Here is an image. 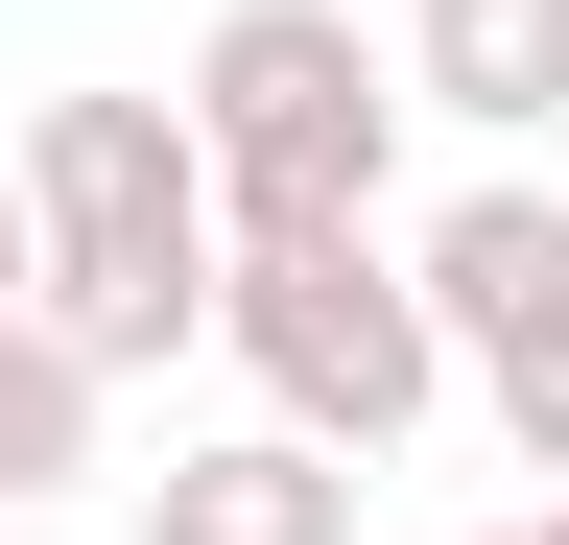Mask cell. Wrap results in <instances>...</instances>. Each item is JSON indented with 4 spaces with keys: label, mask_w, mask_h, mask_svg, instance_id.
Segmentation results:
<instances>
[{
    "label": "cell",
    "mask_w": 569,
    "mask_h": 545,
    "mask_svg": "<svg viewBox=\"0 0 569 545\" xmlns=\"http://www.w3.org/2000/svg\"><path fill=\"white\" fill-rule=\"evenodd\" d=\"M0 190H24V309H48L96 380H142V356L213 332V166H190L167 95H48Z\"/></svg>",
    "instance_id": "1"
},
{
    "label": "cell",
    "mask_w": 569,
    "mask_h": 545,
    "mask_svg": "<svg viewBox=\"0 0 569 545\" xmlns=\"http://www.w3.org/2000/svg\"><path fill=\"white\" fill-rule=\"evenodd\" d=\"M190 166H213V238H309V214H380L403 190V72L356 0H213V48L167 72Z\"/></svg>",
    "instance_id": "2"
},
{
    "label": "cell",
    "mask_w": 569,
    "mask_h": 545,
    "mask_svg": "<svg viewBox=\"0 0 569 545\" xmlns=\"http://www.w3.org/2000/svg\"><path fill=\"white\" fill-rule=\"evenodd\" d=\"M213 356L261 380V427H309L332 474H380L427 403H451V332H427L403 238L380 214H309V238H213Z\"/></svg>",
    "instance_id": "3"
},
{
    "label": "cell",
    "mask_w": 569,
    "mask_h": 545,
    "mask_svg": "<svg viewBox=\"0 0 569 545\" xmlns=\"http://www.w3.org/2000/svg\"><path fill=\"white\" fill-rule=\"evenodd\" d=\"M403 285H427V332H451V380L498 403V451L569 474V190L546 166H475L451 214L403 238Z\"/></svg>",
    "instance_id": "4"
},
{
    "label": "cell",
    "mask_w": 569,
    "mask_h": 545,
    "mask_svg": "<svg viewBox=\"0 0 569 545\" xmlns=\"http://www.w3.org/2000/svg\"><path fill=\"white\" fill-rule=\"evenodd\" d=\"M403 119H475V143H569V0H403Z\"/></svg>",
    "instance_id": "5"
},
{
    "label": "cell",
    "mask_w": 569,
    "mask_h": 545,
    "mask_svg": "<svg viewBox=\"0 0 569 545\" xmlns=\"http://www.w3.org/2000/svg\"><path fill=\"white\" fill-rule=\"evenodd\" d=\"M142 545H356V474L309 427H213V451L142 474Z\"/></svg>",
    "instance_id": "6"
},
{
    "label": "cell",
    "mask_w": 569,
    "mask_h": 545,
    "mask_svg": "<svg viewBox=\"0 0 569 545\" xmlns=\"http://www.w3.org/2000/svg\"><path fill=\"white\" fill-rule=\"evenodd\" d=\"M96 403H119V380L71 356L48 309H0V522H48L71 474H96Z\"/></svg>",
    "instance_id": "7"
},
{
    "label": "cell",
    "mask_w": 569,
    "mask_h": 545,
    "mask_svg": "<svg viewBox=\"0 0 569 545\" xmlns=\"http://www.w3.org/2000/svg\"><path fill=\"white\" fill-rule=\"evenodd\" d=\"M0 309H24V190H0Z\"/></svg>",
    "instance_id": "8"
},
{
    "label": "cell",
    "mask_w": 569,
    "mask_h": 545,
    "mask_svg": "<svg viewBox=\"0 0 569 545\" xmlns=\"http://www.w3.org/2000/svg\"><path fill=\"white\" fill-rule=\"evenodd\" d=\"M0 545H71V522H0Z\"/></svg>",
    "instance_id": "9"
},
{
    "label": "cell",
    "mask_w": 569,
    "mask_h": 545,
    "mask_svg": "<svg viewBox=\"0 0 569 545\" xmlns=\"http://www.w3.org/2000/svg\"><path fill=\"white\" fill-rule=\"evenodd\" d=\"M522 545H569V498H546V522H522Z\"/></svg>",
    "instance_id": "10"
},
{
    "label": "cell",
    "mask_w": 569,
    "mask_h": 545,
    "mask_svg": "<svg viewBox=\"0 0 569 545\" xmlns=\"http://www.w3.org/2000/svg\"><path fill=\"white\" fill-rule=\"evenodd\" d=\"M475 545H522V522H475Z\"/></svg>",
    "instance_id": "11"
}]
</instances>
